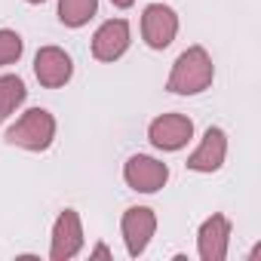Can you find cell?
<instances>
[{
	"label": "cell",
	"mask_w": 261,
	"mask_h": 261,
	"mask_svg": "<svg viewBox=\"0 0 261 261\" xmlns=\"http://www.w3.org/2000/svg\"><path fill=\"white\" fill-rule=\"evenodd\" d=\"M212 80H215V68H212L209 53L203 46H188L172 65L166 89L175 95H197V92L209 89Z\"/></svg>",
	"instance_id": "obj_1"
},
{
	"label": "cell",
	"mask_w": 261,
	"mask_h": 261,
	"mask_svg": "<svg viewBox=\"0 0 261 261\" xmlns=\"http://www.w3.org/2000/svg\"><path fill=\"white\" fill-rule=\"evenodd\" d=\"M56 139V117L46 108L25 111L10 129H7V145L25 148V151H46Z\"/></svg>",
	"instance_id": "obj_2"
},
{
	"label": "cell",
	"mask_w": 261,
	"mask_h": 261,
	"mask_svg": "<svg viewBox=\"0 0 261 261\" xmlns=\"http://www.w3.org/2000/svg\"><path fill=\"white\" fill-rule=\"evenodd\" d=\"M123 178L126 185L139 191V194H157L166 181H169V169L166 163H160L157 157H148V154H133L123 166Z\"/></svg>",
	"instance_id": "obj_3"
},
{
	"label": "cell",
	"mask_w": 261,
	"mask_h": 261,
	"mask_svg": "<svg viewBox=\"0 0 261 261\" xmlns=\"http://www.w3.org/2000/svg\"><path fill=\"white\" fill-rule=\"evenodd\" d=\"M148 139L157 151H181L194 139V123L185 114H160L148 126Z\"/></svg>",
	"instance_id": "obj_4"
},
{
	"label": "cell",
	"mask_w": 261,
	"mask_h": 261,
	"mask_svg": "<svg viewBox=\"0 0 261 261\" xmlns=\"http://www.w3.org/2000/svg\"><path fill=\"white\" fill-rule=\"evenodd\" d=\"M178 34V16L172 7L151 4L142 16V37L151 49H166Z\"/></svg>",
	"instance_id": "obj_5"
},
{
	"label": "cell",
	"mask_w": 261,
	"mask_h": 261,
	"mask_svg": "<svg viewBox=\"0 0 261 261\" xmlns=\"http://www.w3.org/2000/svg\"><path fill=\"white\" fill-rule=\"evenodd\" d=\"M123 240H126V252L133 255V258H139L145 249H148V243H151V237H154V230H157V215H154V209H148V206H133V209H126L123 212Z\"/></svg>",
	"instance_id": "obj_6"
},
{
	"label": "cell",
	"mask_w": 261,
	"mask_h": 261,
	"mask_svg": "<svg viewBox=\"0 0 261 261\" xmlns=\"http://www.w3.org/2000/svg\"><path fill=\"white\" fill-rule=\"evenodd\" d=\"M83 249V224L80 215L74 209H65L56 224H53V246H49V258L53 261H68Z\"/></svg>",
	"instance_id": "obj_7"
},
{
	"label": "cell",
	"mask_w": 261,
	"mask_h": 261,
	"mask_svg": "<svg viewBox=\"0 0 261 261\" xmlns=\"http://www.w3.org/2000/svg\"><path fill=\"white\" fill-rule=\"evenodd\" d=\"M34 74H37L40 86L59 89V86H65V83L71 80L74 62H71V56H68L65 49H59V46H43V49H37V56H34Z\"/></svg>",
	"instance_id": "obj_8"
},
{
	"label": "cell",
	"mask_w": 261,
	"mask_h": 261,
	"mask_svg": "<svg viewBox=\"0 0 261 261\" xmlns=\"http://www.w3.org/2000/svg\"><path fill=\"white\" fill-rule=\"evenodd\" d=\"M129 22L126 19H108L95 37H92V56L98 62H117L126 49H129Z\"/></svg>",
	"instance_id": "obj_9"
},
{
	"label": "cell",
	"mask_w": 261,
	"mask_h": 261,
	"mask_svg": "<svg viewBox=\"0 0 261 261\" xmlns=\"http://www.w3.org/2000/svg\"><path fill=\"white\" fill-rule=\"evenodd\" d=\"M224 157H227V136H224V129L209 126L203 142H200V148L188 157V169H194V172H218L224 166Z\"/></svg>",
	"instance_id": "obj_10"
},
{
	"label": "cell",
	"mask_w": 261,
	"mask_h": 261,
	"mask_svg": "<svg viewBox=\"0 0 261 261\" xmlns=\"http://www.w3.org/2000/svg\"><path fill=\"white\" fill-rule=\"evenodd\" d=\"M227 243H230V221L224 215H212L203 221L197 233V249L203 261H224L227 258Z\"/></svg>",
	"instance_id": "obj_11"
},
{
	"label": "cell",
	"mask_w": 261,
	"mask_h": 261,
	"mask_svg": "<svg viewBox=\"0 0 261 261\" xmlns=\"http://www.w3.org/2000/svg\"><path fill=\"white\" fill-rule=\"evenodd\" d=\"M28 98V89L22 83V77L16 74H7V77H0V123H4L7 117L16 114V108Z\"/></svg>",
	"instance_id": "obj_12"
},
{
	"label": "cell",
	"mask_w": 261,
	"mask_h": 261,
	"mask_svg": "<svg viewBox=\"0 0 261 261\" xmlns=\"http://www.w3.org/2000/svg\"><path fill=\"white\" fill-rule=\"evenodd\" d=\"M98 10V0H59V22L68 28H83Z\"/></svg>",
	"instance_id": "obj_13"
},
{
	"label": "cell",
	"mask_w": 261,
	"mask_h": 261,
	"mask_svg": "<svg viewBox=\"0 0 261 261\" xmlns=\"http://www.w3.org/2000/svg\"><path fill=\"white\" fill-rule=\"evenodd\" d=\"M22 37L16 34V31H0V68L4 65H13V62H19V56H22Z\"/></svg>",
	"instance_id": "obj_14"
},
{
	"label": "cell",
	"mask_w": 261,
	"mask_h": 261,
	"mask_svg": "<svg viewBox=\"0 0 261 261\" xmlns=\"http://www.w3.org/2000/svg\"><path fill=\"white\" fill-rule=\"evenodd\" d=\"M89 255H92V258H111V249H108L105 243H98V246H95V249H92Z\"/></svg>",
	"instance_id": "obj_15"
},
{
	"label": "cell",
	"mask_w": 261,
	"mask_h": 261,
	"mask_svg": "<svg viewBox=\"0 0 261 261\" xmlns=\"http://www.w3.org/2000/svg\"><path fill=\"white\" fill-rule=\"evenodd\" d=\"M111 4H114L117 10H129V7H133V4H136V0H111Z\"/></svg>",
	"instance_id": "obj_16"
},
{
	"label": "cell",
	"mask_w": 261,
	"mask_h": 261,
	"mask_svg": "<svg viewBox=\"0 0 261 261\" xmlns=\"http://www.w3.org/2000/svg\"><path fill=\"white\" fill-rule=\"evenodd\" d=\"M28 4H43V0H28Z\"/></svg>",
	"instance_id": "obj_17"
}]
</instances>
